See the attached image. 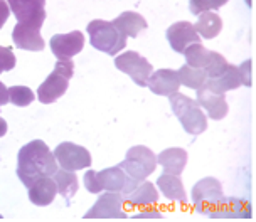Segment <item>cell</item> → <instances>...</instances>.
I'll return each instance as SVG.
<instances>
[{
    "label": "cell",
    "mask_w": 256,
    "mask_h": 222,
    "mask_svg": "<svg viewBox=\"0 0 256 222\" xmlns=\"http://www.w3.org/2000/svg\"><path fill=\"white\" fill-rule=\"evenodd\" d=\"M125 196L120 192H106L100 196L98 202L84 214V219H126Z\"/></svg>",
    "instance_id": "8"
},
{
    "label": "cell",
    "mask_w": 256,
    "mask_h": 222,
    "mask_svg": "<svg viewBox=\"0 0 256 222\" xmlns=\"http://www.w3.org/2000/svg\"><path fill=\"white\" fill-rule=\"evenodd\" d=\"M17 22L46 20V0H7Z\"/></svg>",
    "instance_id": "16"
},
{
    "label": "cell",
    "mask_w": 256,
    "mask_h": 222,
    "mask_svg": "<svg viewBox=\"0 0 256 222\" xmlns=\"http://www.w3.org/2000/svg\"><path fill=\"white\" fill-rule=\"evenodd\" d=\"M157 185L168 201L187 202V194H186V189H184V185H182V180L179 175L164 172V175L158 177Z\"/></svg>",
    "instance_id": "23"
},
{
    "label": "cell",
    "mask_w": 256,
    "mask_h": 222,
    "mask_svg": "<svg viewBox=\"0 0 256 222\" xmlns=\"http://www.w3.org/2000/svg\"><path fill=\"white\" fill-rule=\"evenodd\" d=\"M8 99H10L12 105L22 108L30 105L36 99V94L27 86H12V88H8Z\"/></svg>",
    "instance_id": "28"
},
{
    "label": "cell",
    "mask_w": 256,
    "mask_h": 222,
    "mask_svg": "<svg viewBox=\"0 0 256 222\" xmlns=\"http://www.w3.org/2000/svg\"><path fill=\"white\" fill-rule=\"evenodd\" d=\"M157 206V204H155ZM155 206H148V207H142V209H135L134 212V219H162L164 214L160 212Z\"/></svg>",
    "instance_id": "32"
},
{
    "label": "cell",
    "mask_w": 256,
    "mask_h": 222,
    "mask_svg": "<svg viewBox=\"0 0 256 222\" xmlns=\"http://www.w3.org/2000/svg\"><path fill=\"white\" fill-rule=\"evenodd\" d=\"M115 66L118 71L125 72L132 78V81L136 86L145 88L147 81L150 78V74L154 72V66L145 59L144 56H140L135 51H126L115 57Z\"/></svg>",
    "instance_id": "9"
},
{
    "label": "cell",
    "mask_w": 256,
    "mask_h": 222,
    "mask_svg": "<svg viewBox=\"0 0 256 222\" xmlns=\"http://www.w3.org/2000/svg\"><path fill=\"white\" fill-rule=\"evenodd\" d=\"M187 152L184 148H167L157 157V164L164 167V172L174 175H180L187 165Z\"/></svg>",
    "instance_id": "22"
},
{
    "label": "cell",
    "mask_w": 256,
    "mask_h": 222,
    "mask_svg": "<svg viewBox=\"0 0 256 222\" xmlns=\"http://www.w3.org/2000/svg\"><path fill=\"white\" fill-rule=\"evenodd\" d=\"M196 32L202 35L204 39H214L221 32L222 29V20L218 13L214 12H202L199 13V19L194 25Z\"/></svg>",
    "instance_id": "25"
},
{
    "label": "cell",
    "mask_w": 256,
    "mask_h": 222,
    "mask_svg": "<svg viewBox=\"0 0 256 222\" xmlns=\"http://www.w3.org/2000/svg\"><path fill=\"white\" fill-rule=\"evenodd\" d=\"M52 179L58 185V194L66 202H70L76 196L78 189H80V182H78V177L74 175V172L58 169L56 174L52 175Z\"/></svg>",
    "instance_id": "24"
},
{
    "label": "cell",
    "mask_w": 256,
    "mask_h": 222,
    "mask_svg": "<svg viewBox=\"0 0 256 222\" xmlns=\"http://www.w3.org/2000/svg\"><path fill=\"white\" fill-rule=\"evenodd\" d=\"M90 42L96 51H102L108 56H115L126 47V37L116 29L113 22L96 19L88 24Z\"/></svg>",
    "instance_id": "3"
},
{
    "label": "cell",
    "mask_w": 256,
    "mask_h": 222,
    "mask_svg": "<svg viewBox=\"0 0 256 222\" xmlns=\"http://www.w3.org/2000/svg\"><path fill=\"white\" fill-rule=\"evenodd\" d=\"M29 199L34 206L39 207H46L49 206L54 197L58 196V185L54 182L52 177H42V179H38L34 184H30L29 187Z\"/></svg>",
    "instance_id": "17"
},
{
    "label": "cell",
    "mask_w": 256,
    "mask_h": 222,
    "mask_svg": "<svg viewBox=\"0 0 256 222\" xmlns=\"http://www.w3.org/2000/svg\"><path fill=\"white\" fill-rule=\"evenodd\" d=\"M115 27L120 32L125 35V37H132L135 39L136 35H138L142 30L147 29V20L144 19V17L140 15V13L136 12H123L120 15L116 17L115 20H112Z\"/></svg>",
    "instance_id": "21"
},
{
    "label": "cell",
    "mask_w": 256,
    "mask_h": 222,
    "mask_svg": "<svg viewBox=\"0 0 256 222\" xmlns=\"http://www.w3.org/2000/svg\"><path fill=\"white\" fill-rule=\"evenodd\" d=\"M7 128H8V126H7V121L4 120L2 116H0V138H2L4 135L7 133Z\"/></svg>",
    "instance_id": "36"
},
{
    "label": "cell",
    "mask_w": 256,
    "mask_h": 222,
    "mask_svg": "<svg viewBox=\"0 0 256 222\" xmlns=\"http://www.w3.org/2000/svg\"><path fill=\"white\" fill-rule=\"evenodd\" d=\"M84 47V35L80 30L68 34H56L51 37V49L56 59H72Z\"/></svg>",
    "instance_id": "12"
},
{
    "label": "cell",
    "mask_w": 256,
    "mask_h": 222,
    "mask_svg": "<svg viewBox=\"0 0 256 222\" xmlns=\"http://www.w3.org/2000/svg\"><path fill=\"white\" fill-rule=\"evenodd\" d=\"M136 185L138 182L132 179L120 165L110 167L102 172L88 170L84 174V187L90 194H100L104 190V192H120L123 196H128L134 192Z\"/></svg>",
    "instance_id": "2"
},
{
    "label": "cell",
    "mask_w": 256,
    "mask_h": 222,
    "mask_svg": "<svg viewBox=\"0 0 256 222\" xmlns=\"http://www.w3.org/2000/svg\"><path fill=\"white\" fill-rule=\"evenodd\" d=\"M241 84H243V78H241L240 67L232 66V64H228L226 71H224L222 74H219L218 78H209L206 81V86H208V88H211L212 91L222 93V94L240 88Z\"/></svg>",
    "instance_id": "20"
},
{
    "label": "cell",
    "mask_w": 256,
    "mask_h": 222,
    "mask_svg": "<svg viewBox=\"0 0 256 222\" xmlns=\"http://www.w3.org/2000/svg\"><path fill=\"white\" fill-rule=\"evenodd\" d=\"M147 86L150 88V91L157 94V96H170V94L179 91L182 84L179 81V76H177V71L158 69L150 74Z\"/></svg>",
    "instance_id": "14"
},
{
    "label": "cell",
    "mask_w": 256,
    "mask_h": 222,
    "mask_svg": "<svg viewBox=\"0 0 256 222\" xmlns=\"http://www.w3.org/2000/svg\"><path fill=\"white\" fill-rule=\"evenodd\" d=\"M177 76H179L180 84H184L190 89H199L200 86H204L206 81H208V74L204 72V69L192 67L189 64L182 66L180 69L177 71Z\"/></svg>",
    "instance_id": "26"
},
{
    "label": "cell",
    "mask_w": 256,
    "mask_h": 222,
    "mask_svg": "<svg viewBox=\"0 0 256 222\" xmlns=\"http://www.w3.org/2000/svg\"><path fill=\"white\" fill-rule=\"evenodd\" d=\"M226 67H228V61L221 54L209 51L208 61H206V66H204V72L208 74V79L218 78L219 74H222V72L226 71Z\"/></svg>",
    "instance_id": "29"
},
{
    "label": "cell",
    "mask_w": 256,
    "mask_h": 222,
    "mask_svg": "<svg viewBox=\"0 0 256 222\" xmlns=\"http://www.w3.org/2000/svg\"><path fill=\"white\" fill-rule=\"evenodd\" d=\"M7 103H10V99H8V88L0 81V106H6Z\"/></svg>",
    "instance_id": "35"
},
{
    "label": "cell",
    "mask_w": 256,
    "mask_h": 222,
    "mask_svg": "<svg viewBox=\"0 0 256 222\" xmlns=\"http://www.w3.org/2000/svg\"><path fill=\"white\" fill-rule=\"evenodd\" d=\"M196 91H198L199 106H202L204 110L208 111L209 118H212V120H222V118L228 115V103L222 93L212 91V89L208 88L206 84L200 86Z\"/></svg>",
    "instance_id": "15"
},
{
    "label": "cell",
    "mask_w": 256,
    "mask_h": 222,
    "mask_svg": "<svg viewBox=\"0 0 256 222\" xmlns=\"http://www.w3.org/2000/svg\"><path fill=\"white\" fill-rule=\"evenodd\" d=\"M167 40L170 42V47L176 52L182 54L186 47H189L190 44H196L200 40V35L196 32L194 24L186 20L176 22L167 29Z\"/></svg>",
    "instance_id": "13"
},
{
    "label": "cell",
    "mask_w": 256,
    "mask_h": 222,
    "mask_svg": "<svg viewBox=\"0 0 256 222\" xmlns=\"http://www.w3.org/2000/svg\"><path fill=\"white\" fill-rule=\"evenodd\" d=\"M0 219H2V216H0Z\"/></svg>",
    "instance_id": "37"
},
{
    "label": "cell",
    "mask_w": 256,
    "mask_h": 222,
    "mask_svg": "<svg viewBox=\"0 0 256 222\" xmlns=\"http://www.w3.org/2000/svg\"><path fill=\"white\" fill-rule=\"evenodd\" d=\"M17 59L14 56L10 47H2L0 46V74L6 71H10L16 67Z\"/></svg>",
    "instance_id": "31"
},
{
    "label": "cell",
    "mask_w": 256,
    "mask_h": 222,
    "mask_svg": "<svg viewBox=\"0 0 256 222\" xmlns=\"http://www.w3.org/2000/svg\"><path fill=\"white\" fill-rule=\"evenodd\" d=\"M74 74V62L72 59H58L54 71L48 76V79L39 86L38 99L42 105H51L58 101L68 91L70 79Z\"/></svg>",
    "instance_id": "5"
},
{
    "label": "cell",
    "mask_w": 256,
    "mask_h": 222,
    "mask_svg": "<svg viewBox=\"0 0 256 222\" xmlns=\"http://www.w3.org/2000/svg\"><path fill=\"white\" fill-rule=\"evenodd\" d=\"M170 99L172 111L179 118V121L184 126V130L189 135H200L208 128V116L204 115L202 108L199 106L198 101L187 98L186 94H180L179 91L168 96Z\"/></svg>",
    "instance_id": "4"
},
{
    "label": "cell",
    "mask_w": 256,
    "mask_h": 222,
    "mask_svg": "<svg viewBox=\"0 0 256 222\" xmlns=\"http://www.w3.org/2000/svg\"><path fill=\"white\" fill-rule=\"evenodd\" d=\"M240 72H241V78H243V84L251 86V59L244 61V64L240 66Z\"/></svg>",
    "instance_id": "33"
},
{
    "label": "cell",
    "mask_w": 256,
    "mask_h": 222,
    "mask_svg": "<svg viewBox=\"0 0 256 222\" xmlns=\"http://www.w3.org/2000/svg\"><path fill=\"white\" fill-rule=\"evenodd\" d=\"M250 219L251 209L250 204L240 199H226L224 197L216 211L212 212L211 219Z\"/></svg>",
    "instance_id": "18"
},
{
    "label": "cell",
    "mask_w": 256,
    "mask_h": 222,
    "mask_svg": "<svg viewBox=\"0 0 256 222\" xmlns=\"http://www.w3.org/2000/svg\"><path fill=\"white\" fill-rule=\"evenodd\" d=\"M126 207L130 209H142V207L155 206L158 202V192L152 182H142L135 187L134 192L125 196Z\"/></svg>",
    "instance_id": "19"
},
{
    "label": "cell",
    "mask_w": 256,
    "mask_h": 222,
    "mask_svg": "<svg viewBox=\"0 0 256 222\" xmlns=\"http://www.w3.org/2000/svg\"><path fill=\"white\" fill-rule=\"evenodd\" d=\"M58 167L54 152L49 150L42 140H32L24 145L17 157V175L26 187L42 177H52L58 172Z\"/></svg>",
    "instance_id": "1"
},
{
    "label": "cell",
    "mask_w": 256,
    "mask_h": 222,
    "mask_svg": "<svg viewBox=\"0 0 256 222\" xmlns=\"http://www.w3.org/2000/svg\"><path fill=\"white\" fill-rule=\"evenodd\" d=\"M8 15H10V7H8L7 0H0V29L6 25Z\"/></svg>",
    "instance_id": "34"
},
{
    "label": "cell",
    "mask_w": 256,
    "mask_h": 222,
    "mask_svg": "<svg viewBox=\"0 0 256 222\" xmlns=\"http://www.w3.org/2000/svg\"><path fill=\"white\" fill-rule=\"evenodd\" d=\"M182 54L186 56L187 64H189V66L204 69L206 61H208V56H209V51L202 46V44L196 42V44H190L189 47H186Z\"/></svg>",
    "instance_id": "27"
},
{
    "label": "cell",
    "mask_w": 256,
    "mask_h": 222,
    "mask_svg": "<svg viewBox=\"0 0 256 222\" xmlns=\"http://www.w3.org/2000/svg\"><path fill=\"white\" fill-rule=\"evenodd\" d=\"M120 167L126 172L128 175L138 184L147 180L150 174L157 169V155L150 150V148L138 145V147H132L126 152L125 160L122 162Z\"/></svg>",
    "instance_id": "6"
},
{
    "label": "cell",
    "mask_w": 256,
    "mask_h": 222,
    "mask_svg": "<svg viewBox=\"0 0 256 222\" xmlns=\"http://www.w3.org/2000/svg\"><path fill=\"white\" fill-rule=\"evenodd\" d=\"M44 20H24L17 22L12 30V40L17 49L39 52L44 49V40L40 35V27Z\"/></svg>",
    "instance_id": "10"
},
{
    "label": "cell",
    "mask_w": 256,
    "mask_h": 222,
    "mask_svg": "<svg viewBox=\"0 0 256 222\" xmlns=\"http://www.w3.org/2000/svg\"><path fill=\"white\" fill-rule=\"evenodd\" d=\"M54 157H56L58 165L61 169L70 172L88 169L91 165V153L84 147H80V145L71 142L59 143L54 148Z\"/></svg>",
    "instance_id": "11"
},
{
    "label": "cell",
    "mask_w": 256,
    "mask_h": 222,
    "mask_svg": "<svg viewBox=\"0 0 256 222\" xmlns=\"http://www.w3.org/2000/svg\"><path fill=\"white\" fill-rule=\"evenodd\" d=\"M228 0H190L189 8L194 15H199L202 12H211L221 8Z\"/></svg>",
    "instance_id": "30"
},
{
    "label": "cell",
    "mask_w": 256,
    "mask_h": 222,
    "mask_svg": "<svg viewBox=\"0 0 256 222\" xmlns=\"http://www.w3.org/2000/svg\"><path fill=\"white\" fill-rule=\"evenodd\" d=\"M224 199L222 196V189L221 184L216 179H202L192 189V202L196 204V209L199 214H204L208 217L212 216V212L216 211V207L219 206Z\"/></svg>",
    "instance_id": "7"
}]
</instances>
